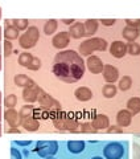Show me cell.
I'll return each instance as SVG.
<instances>
[{"label":"cell","instance_id":"cell-1","mask_svg":"<svg viewBox=\"0 0 140 159\" xmlns=\"http://www.w3.org/2000/svg\"><path fill=\"white\" fill-rule=\"evenodd\" d=\"M53 74L63 82L73 84L79 81L85 74V66L77 64H65V62H54Z\"/></svg>","mask_w":140,"mask_h":159},{"label":"cell","instance_id":"cell-2","mask_svg":"<svg viewBox=\"0 0 140 159\" xmlns=\"http://www.w3.org/2000/svg\"><path fill=\"white\" fill-rule=\"evenodd\" d=\"M107 49V41L102 37H91L85 40L83 43H81V45L78 47V53L79 56L89 57L91 56V53L94 52H104Z\"/></svg>","mask_w":140,"mask_h":159},{"label":"cell","instance_id":"cell-3","mask_svg":"<svg viewBox=\"0 0 140 159\" xmlns=\"http://www.w3.org/2000/svg\"><path fill=\"white\" fill-rule=\"evenodd\" d=\"M40 39V29L37 27H29L25 32H24L21 36L19 37V43H20V47L23 49H31L37 44Z\"/></svg>","mask_w":140,"mask_h":159},{"label":"cell","instance_id":"cell-4","mask_svg":"<svg viewBox=\"0 0 140 159\" xmlns=\"http://www.w3.org/2000/svg\"><path fill=\"white\" fill-rule=\"evenodd\" d=\"M34 152L42 158L54 157L58 152V143L56 141H38L34 147Z\"/></svg>","mask_w":140,"mask_h":159},{"label":"cell","instance_id":"cell-5","mask_svg":"<svg viewBox=\"0 0 140 159\" xmlns=\"http://www.w3.org/2000/svg\"><path fill=\"white\" fill-rule=\"evenodd\" d=\"M54 62H65V64H77L81 66H86V64L83 62L82 57L79 56V53L76 51H61L56 54L54 57Z\"/></svg>","mask_w":140,"mask_h":159},{"label":"cell","instance_id":"cell-6","mask_svg":"<svg viewBox=\"0 0 140 159\" xmlns=\"http://www.w3.org/2000/svg\"><path fill=\"white\" fill-rule=\"evenodd\" d=\"M124 152V146L120 142H110L103 148V157L106 159H122Z\"/></svg>","mask_w":140,"mask_h":159},{"label":"cell","instance_id":"cell-7","mask_svg":"<svg viewBox=\"0 0 140 159\" xmlns=\"http://www.w3.org/2000/svg\"><path fill=\"white\" fill-rule=\"evenodd\" d=\"M38 103L41 105L42 109H45V110H48V111L61 110V103H59L57 99H54L50 94L45 93L44 90L41 92V94H40V97H38Z\"/></svg>","mask_w":140,"mask_h":159},{"label":"cell","instance_id":"cell-8","mask_svg":"<svg viewBox=\"0 0 140 159\" xmlns=\"http://www.w3.org/2000/svg\"><path fill=\"white\" fill-rule=\"evenodd\" d=\"M110 54L115 58H123L127 54V44L116 40L110 45Z\"/></svg>","mask_w":140,"mask_h":159},{"label":"cell","instance_id":"cell-9","mask_svg":"<svg viewBox=\"0 0 140 159\" xmlns=\"http://www.w3.org/2000/svg\"><path fill=\"white\" fill-rule=\"evenodd\" d=\"M42 89L38 88L37 85H33V86H29V88H25L23 90V98L24 101H25L27 103H32V102H36L40 94H41Z\"/></svg>","mask_w":140,"mask_h":159},{"label":"cell","instance_id":"cell-10","mask_svg":"<svg viewBox=\"0 0 140 159\" xmlns=\"http://www.w3.org/2000/svg\"><path fill=\"white\" fill-rule=\"evenodd\" d=\"M86 66L87 69L91 73L94 74H98V73H102L103 72V68H104V64L102 62V60L99 58L98 56H89L86 60Z\"/></svg>","mask_w":140,"mask_h":159},{"label":"cell","instance_id":"cell-11","mask_svg":"<svg viewBox=\"0 0 140 159\" xmlns=\"http://www.w3.org/2000/svg\"><path fill=\"white\" fill-rule=\"evenodd\" d=\"M69 43H70V37H69L68 31L58 32V33L54 34L53 39H52L53 47L57 48V49H65V48L69 45Z\"/></svg>","mask_w":140,"mask_h":159},{"label":"cell","instance_id":"cell-12","mask_svg":"<svg viewBox=\"0 0 140 159\" xmlns=\"http://www.w3.org/2000/svg\"><path fill=\"white\" fill-rule=\"evenodd\" d=\"M4 118H6L7 123L11 127H19V126H21L23 118H21V116H20V113L17 110H15V109H7L6 114H4Z\"/></svg>","mask_w":140,"mask_h":159},{"label":"cell","instance_id":"cell-13","mask_svg":"<svg viewBox=\"0 0 140 159\" xmlns=\"http://www.w3.org/2000/svg\"><path fill=\"white\" fill-rule=\"evenodd\" d=\"M102 74L107 84H114L119 80V70L112 65H104Z\"/></svg>","mask_w":140,"mask_h":159},{"label":"cell","instance_id":"cell-14","mask_svg":"<svg viewBox=\"0 0 140 159\" xmlns=\"http://www.w3.org/2000/svg\"><path fill=\"white\" fill-rule=\"evenodd\" d=\"M68 33H69V37H72V39H82V37H85L86 36V32H85L83 23L76 21L73 25H70Z\"/></svg>","mask_w":140,"mask_h":159},{"label":"cell","instance_id":"cell-15","mask_svg":"<svg viewBox=\"0 0 140 159\" xmlns=\"http://www.w3.org/2000/svg\"><path fill=\"white\" fill-rule=\"evenodd\" d=\"M132 114L129 113L128 110H120L118 113V116H116V123H118V126L119 127H127L131 125V122H132Z\"/></svg>","mask_w":140,"mask_h":159},{"label":"cell","instance_id":"cell-16","mask_svg":"<svg viewBox=\"0 0 140 159\" xmlns=\"http://www.w3.org/2000/svg\"><path fill=\"white\" fill-rule=\"evenodd\" d=\"M93 126L97 129V130H106V129L110 126V119L107 116L104 114H97L95 117L93 118Z\"/></svg>","mask_w":140,"mask_h":159},{"label":"cell","instance_id":"cell-17","mask_svg":"<svg viewBox=\"0 0 140 159\" xmlns=\"http://www.w3.org/2000/svg\"><path fill=\"white\" fill-rule=\"evenodd\" d=\"M21 126L24 127L25 131L33 133V131L38 130L40 122H38V119L34 118V117H25V118H23V121H21Z\"/></svg>","mask_w":140,"mask_h":159},{"label":"cell","instance_id":"cell-18","mask_svg":"<svg viewBox=\"0 0 140 159\" xmlns=\"http://www.w3.org/2000/svg\"><path fill=\"white\" fill-rule=\"evenodd\" d=\"M74 96L78 101L81 102H86V101H90L93 98V92L91 89H89L86 86H81V88H77L76 92H74Z\"/></svg>","mask_w":140,"mask_h":159},{"label":"cell","instance_id":"cell-19","mask_svg":"<svg viewBox=\"0 0 140 159\" xmlns=\"http://www.w3.org/2000/svg\"><path fill=\"white\" fill-rule=\"evenodd\" d=\"M13 84L16 86H20V88H29V86H33L36 85L34 84V81L32 78H29L28 76H25V74H17V76H15L13 78Z\"/></svg>","mask_w":140,"mask_h":159},{"label":"cell","instance_id":"cell-20","mask_svg":"<svg viewBox=\"0 0 140 159\" xmlns=\"http://www.w3.org/2000/svg\"><path fill=\"white\" fill-rule=\"evenodd\" d=\"M86 143L83 141H69L68 142V150L72 154H81L85 151Z\"/></svg>","mask_w":140,"mask_h":159},{"label":"cell","instance_id":"cell-21","mask_svg":"<svg viewBox=\"0 0 140 159\" xmlns=\"http://www.w3.org/2000/svg\"><path fill=\"white\" fill-rule=\"evenodd\" d=\"M99 20L95 19H87L86 21L83 23L85 25V32H86V36H93L94 33H97L98 31V25H99Z\"/></svg>","mask_w":140,"mask_h":159},{"label":"cell","instance_id":"cell-22","mask_svg":"<svg viewBox=\"0 0 140 159\" xmlns=\"http://www.w3.org/2000/svg\"><path fill=\"white\" fill-rule=\"evenodd\" d=\"M139 34H140L139 29L131 28V27H126V28H123V31H122L123 39H126L127 41H129V43H135V40L139 37Z\"/></svg>","mask_w":140,"mask_h":159},{"label":"cell","instance_id":"cell-23","mask_svg":"<svg viewBox=\"0 0 140 159\" xmlns=\"http://www.w3.org/2000/svg\"><path fill=\"white\" fill-rule=\"evenodd\" d=\"M127 110L132 114L136 116L140 113V98L139 97H132L127 101Z\"/></svg>","mask_w":140,"mask_h":159},{"label":"cell","instance_id":"cell-24","mask_svg":"<svg viewBox=\"0 0 140 159\" xmlns=\"http://www.w3.org/2000/svg\"><path fill=\"white\" fill-rule=\"evenodd\" d=\"M57 28H58V21L56 19H49L46 23L44 24V33L46 36H52L54 34V32H57Z\"/></svg>","mask_w":140,"mask_h":159},{"label":"cell","instance_id":"cell-25","mask_svg":"<svg viewBox=\"0 0 140 159\" xmlns=\"http://www.w3.org/2000/svg\"><path fill=\"white\" fill-rule=\"evenodd\" d=\"M3 34L6 36V40H8V41H11V40H16V39L20 37V32L13 25H6Z\"/></svg>","mask_w":140,"mask_h":159},{"label":"cell","instance_id":"cell-26","mask_svg":"<svg viewBox=\"0 0 140 159\" xmlns=\"http://www.w3.org/2000/svg\"><path fill=\"white\" fill-rule=\"evenodd\" d=\"M116 92H118V89L114 84H107V85H104L103 90H102L104 98H114L116 96Z\"/></svg>","mask_w":140,"mask_h":159},{"label":"cell","instance_id":"cell-27","mask_svg":"<svg viewBox=\"0 0 140 159\" xmlns=\"http://www.w3.org/2000/svg\"><path fill=\"white\" fill-rule=\"evenodd\" d=\"M119 89H120L122 92H127L131 89L132 86V78L129 76H123L120 80H119V84H118Z\"/></svg>","mask_w":140,"mask_h":159},{"label":"cell","instance_id":"cell-28","mask_svg":"<svg viewBox=\"0 0 140 159\" xmlns=\"http://www.w3.org/2000/svg\"><path fill=\"white\" fill-rule=\"evenodd\" d=\"M12 25L17 29V31H27L29 28V21L27 19H13L12 20Z\"/></svg>","mask_w":140,"mask_h":159},{"label":"cell","instance_id":"cell-29","mask_svg":"<svg viewBox=\"0 0 140 159\" xmlns=\"http://www.w3.org/2000/svg\"><path fill=\"white\" fill-rule=\"evenodd\" d=\"M32 60H33V56L27 51V52L20 53V56H19V64H20L21 66H25V68H27L29 64H31Z\"/></svg>","mask_w":140,"mask_h":159},{"label":"cell","instance_id":"cell-30","mask_svg":"<svg viewBox=\"0 0 140 159\" xmlns=\"http://www.w3.org/2000/svg\"><path fill=\"white\" fill-rule=\"evenodd\" d=\"M20 116L21 118H25V117H33L34 114V107L31 105V103H27V105H24L21 109H20Z\"/></svg>","mask_w":140,"mask_h":159},{"label":"cell","instance_id":"cell-31","mask_svg":"<svg viewBox=\"0 0 140 159\" xmlns=\"http://www.w3.org/2000/svg\"><path fill=\"white\" fill-rule=\"evenodd\" d=\"M17 105V97L15 94H9L4 99V106L7 109H15V106Z\"/></svg>","mask_w":140,"mask_h":159},{"label":"cell","instance_id":"cell-32","mask_svg":"<svg viewBox=\"0 0 140 159\" xmlns=\"http://www.w3.org/2000/svg\"><path fill=\"white\" fill-rule=\"evenodd\" d=\"M127 53L131 56H139L140 54V45L138 43H128L127 44Z\"/></svg>","mask_w":140,"mask_h":159},{"label":"cell","instance_id":"cell-33","mask_svg":"<svg viewBox=\"0 0 140 159\" xmlns=\"http://www.w3.org/2000/svg\"><path fill=\"white\" fill-rule=\"evenodd\" d=\"M81 129H79V130H81L82 133H87V134H95L98 130L95 127L93 126V123L91 122H85V123H82L81 126H79Z\"/></svg>","mask_w":140,"mask_h":159},{"label":"cell","instance_id":"cell-34","mask_svg":"<svg viewBox=\"0 0 140 159\" xmlns=\"http://www.w3.org/2000/svg\"><path fill=\"white\" fill-rule=\"evenodd\" d=\"M41 65H42V62H41V60H40L38 57H33V60L31 61V64L27 66L29 70H38L40 68H41Z\"/></svg>","mask_w":140,"mask_h":159},{"label":"cell","instance_id":"cell-35","mask_svg":"<svg viewBox=\"0 0 140 159\" xmlns=\"http://www.w3.org/2000/svg\"><path fill=\"white\" fill-rule=\"evenodd\" d=\"M3 52H4V54H6L7 57H8V56H11V54L15 52L11 41H8V40H6V43L3 44Z\"/></svg>","mask_w":140,"mask_h":159},{"label":"cell","instance_id":"cell-36","mask_svg":"<svg viewBox=\"0 0 140 159\" xmlns=\"http://www.w3.org/2000/svg\"><path fill=\"white\" fill-rule=\"evenodd\" d=\"M124 21H126L127 27L136 28V29H139V27H140V19H126Z\"/></svg>","mask_w":140,"mask_h":159},{"label":"cell","instance_id":"cell-37","mask_svg":"<svg viewBox=\"0 0 140 159\" xmlns=\"http://www.w3.org/2000/svg\"><path fill=\"white\" fill-rule=\"evenodd\" d=\"M132 159H140V145L136 142L132 143Z\"/></svg>","mask_w":140,"mask_h":159},{"label":"cell","instance_id":"cell-38","mask_svg":"<svg viewBox=\"0 0 140 159\" xmlns=\"http://www.w3.org/2000/svg\"><path fill=\"white\" fill-rule=\"evenodd\" d=\"M106 133L107 134H122L123 133V129L119 127L118 125L116 126H108L106 129Z\"/></svg>","mask_w":140,"mask_h":159},{"label":"cell","instance_id":"cell-39","mask_svg":"<svg viewBox=\"0 0 140 159\" xmlns=\"http://www.w3.org/2000/svg\"><path fill=\"white\" fill-rule=\"evenodd\" d=\"M11 159H23V155H21V152H20L19 148L11 147Z\"/></svg>","mask_w":140,"mask_h":159},{"label":"cell","instance_id":"cell-40","mask_svg":"<svg viewBox=\"0 0 140 159\" xmlns=\"http://www.w3.org/2000/svg\"><path fill=\"white\" fill-rule=\"evenodd\" d=\"M99 21H101L102 25H104V27H111V25H114V24H115L116 20H115V19H102V20H99Z\"/></svg>","mask_w":140,"mask_h":159},{"label":"cell","instance_id":"cell-41","mask_svg":"<svg viewBox=\"0 0 140 159\" xmlns=\"http://www.w3.org/2000/svg\"><path fill=\"white\" fill-rule=\"evenodd\" d=\"M6 133L7 134H20V130L17 127H9V129H6Z\"/></svg>","mask_w":140,"mask_h":159},{"label":"cell","instance_id":"cell-42","mask_svg":"<svg viewBox=\"0 0 140 159\" xmlns=\"http://www.w3.org/2000/svg\"><path fill=\"white\" fill-rule=\"evenodd\" d=\"M61 21L65 24V25H73V24L76 23V20L74 19H62Z\"/></svg>","mask_w":140,"mask_h":159},{"label":"cell","instance_id":"cell-43","mask_svg":"<svg viewBox=\"0 0 140 159\" xmlns=\"http://www.w3.org/2000/svg\"><path fill=\"white\" fill-rule=\"evenodd\" d=\"M16 143L19 146H28V145H31V141H17Z\"/></svg>","mask_w":140,"mask_h":159},{"label":"cell","instance_id":"cell-44","mask_svg":"<svg viewBox=\"0 0 140 159\" xmlns=\"http://www.w3.org/2000/svg\"><path fill=\"white\" fill-rule=\"evenodd\" d=\"M2 37H3V29L0 27V41H2Z\"/></svg>","mask_w":140,"mask_h":159},{"label":"cell","instance_id":"cell-45","mask_svg":"<svg viewBox=\"0 0 140 159\" xmlns=\"http://www.w3.org/2000/svg\"><path fill=\"white\" fill-rule=\"evenodd\" d=\"M3 69V61H2V56H0V70Z\"/></svg>","mask_w":140,"mask_h":159},{"label":"cell","instance_id":"cell-46","mask_svg":"<svg viewBox=\"0 0 140 159\" xmlns=\"http://www.w3.org/2000/svg\"><path fill=\"white\" fill-rule=\"evenodd\" d=\"M3 118V111H2V106H0V119Z\"/></svg>","mask_w":140,"mask_h":159},{"label":"cell","instance_id":"cell-47","mask_svg":"<svg viewBox=\"0 0 140 159\" xmlns=\"http://www.w3.org/2000/svg\"><path fill=\"white\" fill-rule=\"evenodd\" d=\"M2 133H3V127H2V123H0V135H2Z\"/></svg>","mask_w":140,"mask_h":159},{"label":"cell","instance_id":"cell-48","mask_svg":"<svg viewBox=\"0 0 140 159\" xmlns=\"http://www.w3.org/2000/svg\"><path fill=\"white\" fill-rule=\"evenodd\" d=\"M91 159H103L102 157H94V158H91Z\"/></svg>","mask_w":140,"mask_h":159},{"label":"cell","instance_id":"cell-49","mask_svg":"<svg viewBox=\"0 0 140 159\" xmlns=\"http://www.w3.org/2000/svg\"><path fill=\"white\" fill-rule=\"evenodd\" d=\"M0 105H2V92H0Z\"/></svg>","mask_w":140,"mask_h":159},{"label":"cell","instance_id":"cell-50","mask_svg":"<svg viewBox=\"0 0 140 159\" xmlns=\"http://www.w3.org/2000/svg\"><path fill=\"white\" fill-rule=\"evenodd\" d=\"M0 19H2V7H0Z\"/></svg>","mask_w":140,"mask_h":159},{"label":"cell","instance_id":"cell-51","mask_svg":"<svg viewBox=\"0 0 140 159\" xmlns=\"http://www.w3.org/2000/svg\"><path fill=\"white\" fill-rule=\"evenodd\" d=\"M46 159H56V158H53V157H49V158H46Z\"/></svg>","mask_w":140,"mask_h":159},{"label":"cell","instance_id":"cell-52","mask_svg":"<svg viewBox=\"0 0 140 159\" xmlns=\"http://www.w3.org/2000/svg\"><path fill=\"white\" fill-rule=\"evenodd\" d=\"M139 33H140V27H139Z\"/></svg>","mask_w":140,"mask_h":159}]
</instances>
